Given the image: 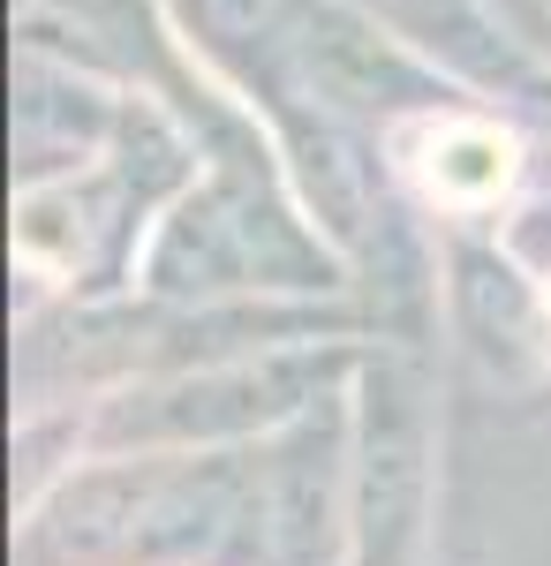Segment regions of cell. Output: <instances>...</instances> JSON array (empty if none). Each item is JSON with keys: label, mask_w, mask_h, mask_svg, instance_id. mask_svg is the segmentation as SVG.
<instances>
[{"label": "cell", "mask_w": 551, "mask_h": 566, "mask_svg": "<svg viewBox=\"0 0 551 566\" xmlns=\"http://www.w3.org/2000/svg\"><path fill=\"white\" fill-rule=\"evenodd\" d=\"M288 61L302 69V84L318 98H340V106H393V98H424V76L393 53V45L355 23L333 0H302L295 39H288Z\"/></svg>", "instance_id": "obj_1"}, {"label": "cell", "mask_w": 551, "mask_h": 566, "mask_svg": "<svg viewBox=\"0 0 551 566\" xmlns=\"http://www.w3.org/2000/svg\"><path fill=\"white\" fill-rule=\"evenodd\" d=\"M15 242H23V258L69 264V258H76V227H69V205H53V197H31V205H23V219H15Z\"/></svg>", "instance_id": "obj_5"}, {"label": "cell", "mask_w": 551, "mask_h": 566, "mask_svg": "<svg viewBox=\"0 0 551 566\" xmlns=\"http://www.w3.org/2000/svg\"><path fill=\"white\" fill-rule=\"evenodd\" d=\"M424 181L446 205H491L513 181V136L484 129V122H446V129H430Z\"/></svg>", "instance_id": "obj_3"}, {"label": "cell", "mask_w": 551, "mask_h": 566, "mask_svg": "<svg viewBox=\"0 0 551 566\" xmlns=\"http://www.w3.org/2000/svg\"><path fill=\"white\" fill-rule=\"evenodd\" d=\"M385 31L416 39L424 53H438L446 69H468V76H507V39L499 23L484 15V0H363Z\"/></svg>", "instance_id": "obj_2"}, {"label": "cell", "mask_w": 551, "mask_h": 566, "mask_svg": "<svg viewBox=\"0 0 551 566\" xmlns=\"http://www.w3.org/2000/svg\"><path fill=\"white\" fill-rule=\"evenodd\" d=\"M189 8L219 45L257 53V61H288V39H295L302 15V0H189Z\"/></svg>", "instance_id": "obj_4"}]
</instances>
